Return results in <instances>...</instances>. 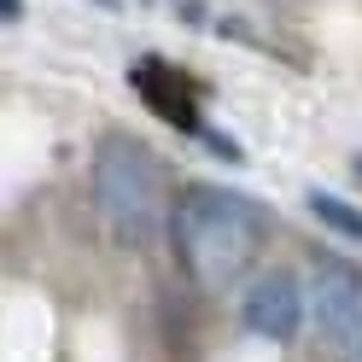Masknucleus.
Segmentation results:
<instances>
[{
	"mask_svg": "<svg viewBox=\"0 0 362 362\" xmlns=\"http://www.w3.org/2000/svg\"><path fill=\"white\" fill-rule=\"evenodd\" d=\"M269 234H275L269 205H257L240 187H211V181H193L175 199V216H170L175 257L205 292H228L257 263Z\"/></svg>",
	"mask_w": 362,
	"mask_h": 362,
	"instance_id": "1",
	"label": "nucleus"
},
{
	"mask_svg": "<svg viewBox=\"0 0 362 362\" xmlns=\"http://www.w3.org/2000/svg\"><path fill=\"white\" fill-rule=\"evenodd\" d=\"M94 205L117 245H152L164 228V170L146 141L105 134L94 152Z\"/></svg>",
	"mask_w": 362,
	"mask_h": 362,
	"instance_id": "2",
	"label": "nucleus"
},
{
	"mask_svg": "<svg viewBox=\"0 0 362 362\" xmlns=\"http://www.w3.org/2000/svg\"><path fill=\"white\" fill-rule=\"evenodd\" d=\"M310 315H315V333L327 345H362V275L339 257L315 263V292H310Z\"/></svg>",
	"mask_w": 362,
	"mask_h": 362,
	"instance_id": "3",
	"label": "nucleus"
},
{
	"mask_svg": "<svg viewBox=\"0 0 362 362\" xmlns=\"http://www.w3.org/2000/svg\"><path fill=\"white\" fill-rule=\"evenodd\" d=\"M240 322L252 327L257 339H275V345H292L304 327V286L286 275V269H275V275H263L252 292H245L240 304Z\"/></svg>",
	"mask_w": 362,
	"mask_h": 362,
	"instance_id": "4",
	"label": "nucleus"
},
{
	"mask_svg": "<svg viewBox=\"0 0 362 362\" xmlns=\"http://www.w3.org/2000/svg\"><path fill=\"white\" fill-rule=\"evenodd\" d=\"M129 82H134V94H141L164 123H175V129H205L199 123V105H193V82L175 71V64H164V59H141L129 71Z\"/></svg>",
	"mask_w": 362,
	"mask_h": 362,
	"instance_id": "5",
	"label": "nucleus"
},
{
	"mask_svg": "<svg viewBox=\"0 0 362 362\" xmlns=\"http://www.w3.org/2000/svg\"><path fill=\"white\" fill-rule=\"evenodd\" d=\"M304 205H310V216L322 222V228H333L339 240H351V245H362V211L351 205V199H339V193H322V187H315V193L304 199Z\"/></svg>",
	"mask_w": 362,
	"mask_h": 362,
	"instance_id": "6",
	"label": "nucleus"
},
{
	"mask_svg": "<svg viewBox=\"0 0 362 362\" xmlns=\"http://www.w3.org/2000/svg\"><path fill=\"white\" fill-rule=\"evenodd\" d=\"M0 12H6V24H12V18L24 12V0H0Z\"/></svg>",
	"mask_w": 362,
	"mask_h": 362,
	"instance_id": "7",
	"label": "nucleus"
},
{
	"mask_svg": "<svg viewBox=\"0 0 362 362\" xmlns=\"http://www.w3.org/2000/svg\"><path fill=\"white\" fill-rule=\"evenodd\" d=\"M100 6H105V12H117V6H123V0H100Z\"/></svg>",
	"mask_w": 362,
	"mask_h": 362,
	"instance_id": "8",
	"label": "nucleus"
},
{
	"mask_svg": "<svg viewBox=\"0 0 362 362\" xmlns=\"http://www.w3.org/2000/svg\"><path fill=\"white\" fill-rule=\"evenodd\" d=\"M356 175H362V152H356Z\"/></svg>",
	"mask_w": 362,
	"mask_h": 362,
	"instance_id": "9",
	"label": "nucleus"
}]
</instances>
